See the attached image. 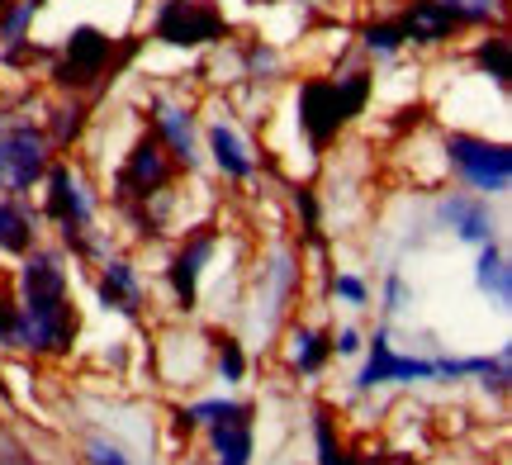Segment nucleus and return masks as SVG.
I'll list each match as a JSON object with an SVG mask.
<instances>
[{
	"instance_id": "nucleus-20",
	"label": "nucleus",
	"mask_w": 512,
	"mask_h": 465,
	"mask_svg": "<svg viewBox=\"0 0 512 465\" xmlns=\"http://www.w3.org/2000/svg\"><path fill=\"white\" fill-rule=\"evenodd\" d=\"M479 67H484V72L494 76L498 86H508V38L498 34V38H484V43H479Z\"/></svg>"
},
{
	"instance_id": "nucleus-16",
	"label": "nucleus",
	"mask_w": 512,
	"mask_h": 465,
	"mask_svg": "<svg viewBox=\"0 0 512 465\" xmlns=\"http://www.w3.org/2000/svg\"><path fill=\"white\" fill-rule=\"evenodd\" d=\"M479 290L484 295H494L503 309H508V299H512V266L508 257H503V247H498L494 238L484 242V252H479Z\"/></svg>"
},
{
	"instance_id": "nucleus-11",
	"label": "nucleus",
	"mask_w": 512,
	"mask_h": 465,
	"mask_svg": "<svg viewBox=\"0 0 512 465\" xmlns=\"http://www.w3.org/2000/svg\"><path fill=\"white\" fill-rule=\"evenodd\" d=\"M214 247H219V238H214V233H200V238H190L181 252L171 257V271H166V276H171V290H176V299H181L185 309L195 304V290H200V271H204V261L214 257Z\"/></svg>"
},
{
	"instance_id": "nucleus-21",
	"label": "nucleus",
	"mask_w": 512,
	"mask_h": 465,
	"mask_svg": "<svg viewBox=\"0 0 512 465\" xmlns=\"http://www.w3.org/2000/svg\"><path fill=\"white\" fill-rule=\"evenodd\" d=\"M294 342H299V347H294V366H299V371H318L332 352V342L323 333H299Z\"/></svg>"
},
{
	"instance_id": "nucleus-12",
	"label": "nucleus",
	"mask_w": 512,
	"mask_h": 465,
	"mask_svg": "<svg viewBox=\"0 0 512 465\" xmlns=\"http://www.w3.org/2000/svg\"><path fill=\"white\" fill-rule=\"evenodd\" d=\"M399 29H403V43H441V38H451L456 19H451V10L441 0H413L403 10Z\"/></svg>"
},
{
	"instance_id": "nucleus-28",
	"label": "nucleus",
	"mask_w": 512,
	"mask_h": 465,
	"mask_svg": "<svg viewBox=\"0 0 512 465\" xmlns=\"http://www.w3.org/2000/svg\"><path fill=\"white\" fill-rule=\"evenodd\" d=\"M361 347V337H356V328H342V333L332 337V352H342V356H351Z\"/></svg>"
},
{
	"instance_id": "nucleus-14",
	"label": "nucleus",
	"mask_w": 512,
	"mask_h": 465,
	"mask_svg": "<svg viewBox=\"0 0 512 465\" xmlns=\"http://www.w3.org/2000/svg\"><path fill=\"white\" fill-rule=\"evenodd\" d=\"M100 299H105V309L138 314L143 290H138V276H133V266H128V261H110V266H105V276H100Z\"/></svg>"
},
{
	"instance_id": "nucleus-13",
	"label": "nucleus",
	"mask_w": 512,
	"mask_h": 465,
	"mask_svg": "<svg viewBox=\"0 0 512 465\" xmlns=\"http://www.w3.org/2000/svg\"><path fill=\"white\" fill-rule=\"evenodd\" d=\"M441 219L456 228V238L465 242H484L494 238V219H489V205L484 200H475V195H451L446 205H441Z\"/></svg>"
},
{
	"instance_id": "nucleus-19",
	"label": "nucleus",
	"mask_w": 512,
	"mask_h": 465,
	"mask_svg": "<svg viewBox=\"0 0 512 465\" xmlns=\"http://www.w3.org/2000/svg\"><path fill=\"white\" fill-rule=\"evenodd\" d=\"M456 24H484V19L503 15V0H441Z\"/></svg>"
},
{
	"instance_id": "nucleus-18",
	"label": "nucleus",
	"mask_w": 512,
	"mask_h": 465,
	"mask_svg": "<svg viewBox=\"0 0 512 465\" xmlns=\"http://www.w3.org/2000/svg\"><path fill=\"white\" fill-rule=\"evenodd\" d=\"M209 148H214V162H219L223 176H233V181H247L252 176V157H247V148H242V138L233 129H214L209 133Z\"/></svg>"
},
{
	"instance_id": "nucleus-15",
	"label": "nucleus",
	"mask_w": 512,
	"mask_h": 465,
	"mask_svg": "<svg viewBox=\"0 0 512 465\" xmlns=\"http://www.w3.org/2000/svg\"><path fill=\"white\" fill-rule=\"evenodd\" d=\"M152 119H157V129H162L171 157L190 167V162H195V133H190V114L176 110V105H166V100H157V105H152Z\"/></svg>"
},
{
	"instance_id": "nucleus-3",
	"label": "nucleus",
	"mask_w": 512,
	"mask_h": 465,
	"mask_svg": "<svg viewBox=\"0 0 512 465\" xmlns=\"http://www.w3.org/2000/svg\"><path fill=\"white\" fill-rule=\"evenodd\" d=\"M48 133H38L34 124H15L0 133V190L5 195H24V190L48 176V157H53Z\"/></svg>"
},
{
	"instance_id": "nucleus-4",
	"label": "nucleus",
	"mask_w": 512,
	"mask_h": 465,
	"mask_svg": "<svg viewBox=\"0 0 512 465\" xmlns=\"http://www.w3.org/2000/svg\"><path fill=\"white\" fill-rule=\"evenodd\" d=\"M446 157H451V167L475 190L503 195V190L512 186V152L503 148V143H484V138H470V133H451V138H446Z\"/></svg>"
},
{
	"instance_id": "nucleus-8",
	"label": "nucleus",
	"mask_w": 512,
	"mask_h": 465,
	"mask_svg": "<svg viewBox=\"0 0 512 465\" xmlns=\"http://www.w3.org/2000/svg\"><path fill=\"white\" fill-rule=\"evenodd\" d=\"M48 219L67 233V242H81L91 228V200L67 167H48Z\"/></svg>"
},
{
	"instance_id": "nucleus-29",
	"label": "nucleus",
	"mask_w": 512,
	"mask_h": 465,
	"mask_svg": "<svg viewBox=\"0 0 512 465\" xmlns=\"http://www.w3.org/2000/svg\"><path fill=\"white\" fill-rule=\"evenodd\" d=\"M389 309H403V285L399 280H389Z\"/></svg>"
},
{
	"instance_id": "nucleus-30",
	"label": "nucleus",
	"mask_w": 512,
	"mask_h": 465,
	"mask_svg": "<svg viewBox=\"0 0 512 465\" xmlns=\"http://www.w3.org/2000/svg\"><path fill=\"white\" fill-rule=\"evenodd\" d=\"M0 465H29V461H19V456H0Z\"/></svg>"
},
{
	"instance_id": "nucleus-5",
	"label": "nucleus",
	"mask_w": 512,
	"mask_h": 465,
	"mask_svg": "<svg viewBox=\"0 0 512 465\" xmlns=\"http://www.w3.org/2000/svg\"><path fill=\"white\" fill-rule=\"evenodd\" d=\"M223 15L219 5L209 0H166L162 15H157V38L162 43H176V48H200V43H214L223 38Z\"/></svg>"
},
{
	"instance_id": "nucleus-26",
	"label": "nucleus",
	"mask_w": 512,
	"mask_h": 465,
	"mask_svg": "<svg viewBox=\"0 0 512 465\" xmlns=\"http://www.w3.org/2000/svg\"><path fill=\"white\" fill-rule=\"evenodd\" d=\"M91 465H128L124 451L110 447V442H91Z\"/></svg>"
},
{
	"instance_id": "nucleus-22",
	"label": "nucleus",
	"mask_w": 512,
	"mask_h": 465,
	"mask_svg": "<svg viewBox=\"0 0 512 465\" xmlns=\"http://www.w3.org/2000/svg\"><path fill=\"white\" fill-rule=\"evenodd\" d=\"M318 465H356L347 456V447L332 437V423H328V413H318Z\"/></svg>"
},
{
	"instance_id": "nucleus-17",
	"label": "nucleus",
	"mask_w": 512,
	"mask_h": 465,
	"mask_svg": "<svg viewBox=\"0 0 512 465\" xmlns=\"http://www.w3.org/2000/svg\"><path fill=\"white\" fill-rule=\"evenodd\" d=\"M34 247V214L19 200H0V252H29Z\"/></svg>"
},
{
	"instance_id": "nucleus-23",
	"label": "nucleus",
	"mask_w": 512,
	"mask_h": 465,
	"mask_svg": "<svg viewBox=\"0 0 512 465\" xmlns=\"http://www.w3.org/2000/svg\"><path fill=\"white\" fill-rule=\"evenodd\" d=\"M0 342L5 347H24V314L10 295H0Z\"/></svg>"
},
{
	"instance_id": "nucleus-25",
	"label": "nucleus",
	"mask_w": 512,
	"mask_h": 465,
	"mask_svg": "<svg viewBox=\"0 0 512 465\" xmlns=\"http://www.w3.org/2000/svg\"><path fill=\"white\" fill-rule=\"evenodd\" d=\"M219 371H223V380H242V347L233 342V337H223V347H219Z\"/></svg>"
},
{
	"instance_id": "nucleus-7",
	"label": "nucleus",
	"mask_w": 512,
	"mask_h": 465,
	"mask_svg": "<svg viewBox=\"0 0 512 465\" xmlns=\"http://www.w3.org/2000/svg\"><path fill=\"white\" fill-rule=\"evenodd\" d=\"M171 181V162H166V148L157 133H147L133 143L124 171H119V200H147Z\"/></svg>"
},
{
	"instance_id": "nucleus-2",
	"label": "nucleus",
	"mask_w": 512,
	"mask_h": 465,
	"mask_svg": "<svg viewBox=\"0 0 512 465\" xmlns=\"http://www.w3.org/2000/svg\"><path fill=\"white\" fill-rule=\"evenodd\" d=\"M366 100H370V76L366 72H351L347 81H323V76L309 81V86L299 91V124L309 133L313 152L328 148L332 138L366 110Z\"/></svg>"
},
{
	"instance_id": "nucleus-6",
	"label": "nucleus",
	"mask_w": 512,
	"mask_h": 465,
	"mask_svg": "<svg viewBox=\"0 0 512 465\" xmlns=\"http://www.w3.org/2000/svg\"><path fill=\"white\" fill-rule=\"evenodd\" d=\"M110 53H114V38L100 34V29H91V24H81V29H72V38H67L62 67H57L53 76L62 81V86L81 91V86H91L95 76H105V67H110Z\"/></svg>"
},
{
	"instance_id": "nucleus-24",
	"label": "nucleus",
	"mask_w": 512,
	"mask_h": 465,
	"mask_svg": "<svg viewBox=\"0 0 512 465\" xmlns=\"http://www.w3.org/2000/svg\"><path fill=\"white\" fill-rule=\"evenodd\" d=\"M366 48H370V53H394V48H403L399 19H389V24H370V29H366Z\"/></svg>"
},
{
	"instance_id": "nucleus-9",
	"label": "nucleus",
	"mask_w": 512,
	"mask_h": 465,
	"mask_svg": "<svg viewBox=\"0 0 512 465\" xmlns=\"http://www.w3.org/2000/svg\"><path fill=\"white\" fill-rule=\"evenodd\" d=\"M389 380H437V361H418V356H399L389 347V337L375 333L370 342V361L366 371L356 375L361 390H375V385H389Z\"/></svg>"
},
{
	"instance_id": "nucleus-1",
	"label": "nucleus",
	"mask_w": 512,
	"mask_h": 465,
	"mask_svg": "<svg viewBox=\"0 0 512 465\" xmlns=\"http://www.w3.org/2000/svg\"><path fill=\"white\" fill-rule=\"evenodd\" d=\"M19 290H24V347L34 352H67L76 337V309L67 299V271L57 252H34L24 261V276H19Z\"/></svg>"
},
{
	"instance_id": "nucleus-31",
	"label": "nucleus",
	"mask_w": 512,
	"mask_h": 465,
	"mask_svg": "<svg viewBox=\"0 0 512 465\" xmlns=\"http://www.w3.org/2000/svg\"><path fill=\"white\" fill-rule=\"evenodd\" d=\"M29 5H34V10H38V5H43V0H29Z\"/></svg>"
},
{
	"instance_id": "nucleus-10",
	"label": "nucleus",
	"mask_w": 512,
	"mask_h": 465,
	"mask_svg": "<svg viewBox=\"0 0 512 465\" xmlns=\"http://www.w3.org/2000/svg\"><path fill=\"white\" fill-rule=\"evenodd\" d=\"M209 428H214V456H219L214 465L252 461V409H247V404H228Z\"/></svg>"
},
{
	"instance_id": "nucleus-27",
	"label": "nucleus",
	"mask_w": 512,
	"mask_h": 465,
	"mask_svg": "<svg viewBox=\"0 0 512 465\" xmlns=\"http://www.w3.org/2000/svg\"><path fill=\"white\" fill-rule=\"evenodd\" d=\"M337 295L351 299V304H366V285L356 276H337Z\"/></svg>"
}]
</instances>
